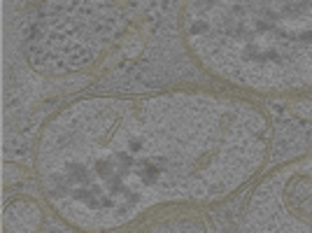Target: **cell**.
Returning a JSON list of instances; mask_svg holds the SVG:
<instances>
[{"mask_svg": "<svg viewBox=\"0 0 312 233\" xmlns=\"http://www.w3.org/2000/svg\"><path fill=\"white\" fill-rule=\"evenodd\" d=\"M96 173L100 180H110L112 173H117V166H114L112 159H100V161H96Z\"/></svg>", "mask_w": 312, "mask_h": 233, "instance_id": "6da1fadb", "label": "cell"}, {"mask_svg": "<svg viewBox=\"0 0 312 233\" xmlns=\"http://www.w3.org/2000/svg\"><path fill=\"white\" fill-rule=\"evenodd\" d=\"M159 175H161V170L156 168V166H149V163H145V166L140 168V177H142L145 182H149V184L159 180Z\"/></svg>", "mask_w": 312, "mask_h": 233, "instance_id": "7a4b0ae2", "label": "cell"}, {"mask_svg": "<svg viewBox=\"0 0 312 233\" xmlns=\"http://www.w3.org/2000/svg\"><path fill=\"white\" fill-rule=\"evenodd\" d=\"M191 31H194V33L207 31V23H205V21H194V23H191Z\"/></svg>", "mask_w": 312, "mask_h": 233, "instance_id": "3957f363", "label": "cell"}]
</instances>
